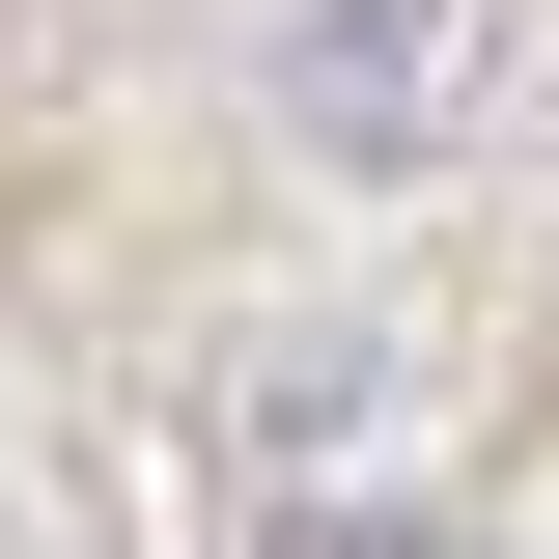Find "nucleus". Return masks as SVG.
Returning <instances> with one entry per match:
<instances>
[{
  "mask_svg": "<svg viewBox=\"0 0 559 559\" xmlns=\"http://www.w3.org/2000/svg\"><path fill=\"white\" fill-rule=\"evenodd\" d=\"M252 112L308 140L336 197H419V168L503 112V0H252Z\"/></svg>",
  "mask_w": 559,
  "mask_h": 559,
  "instance_id": "obj_1",
  "label": "nucleus"
},
{
  "mask_svg": "<svg viewBox=\"0 0 559 559\" xmlns=\"http://www.w3.org/2000/svg\"><path fill=\"white\" fill-rule=\"evenodd\" d=\"M280 559H448V532H419V503H308Z\"/></svg>",
  "mask_w": 559,
  "mask_h": 559,
  "instance_id": "obj_2",
  "label": "nucleus"
}]
</instances>
